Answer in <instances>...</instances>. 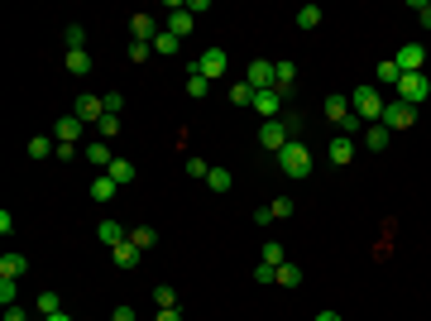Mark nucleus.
Returning <instances> with one entry per match:
<instances>
[{"label": "nucleus", "mask_w": 431, "mask_h": 321, "mask_svg": "<svg viewBox=\"0 0 431 321\" xmlns=\"http://www.w3.org/2000/svg\"><path fill=\"white\" fill-rule=\"evenodd\" d=\"M25 273H29L25 254H5V259H0V278H25Z\"/></svg>", "instance_id": "19"}, {"label": "nucleus", "mask_w": 431, "mask_h": 321, "mask_svg": "<svg viewBox=\"0 0 431 321\" xmlns=\"http://www.w3.org/2000/svg\"><path fill=\"white\" fill-rule=\"evenodd\" d=\"M317 321H345L340 312H317Z\"/></svg>", "instance_id": "50"}, {"label": "nucleus", "mask_w": 431, "mask_h": 321, "mask_svg": "<svg viewBox=\"0 0 431 321\" xmlns=\"http://www.w3.org/2000/svg\"><path fill=\"white\" fill-rule=\"evenodd\" d=\"M293 81H297V63H288V58H283V63H273V91H278V96H288V91H293Z\"/></svg>", "instance_id": "15"}, {"label": "nucleus", "mask_w": 431, "mask_h": 321, "mask_svg": "<svg viewBox=\"0 0 431 321\" xmlns=\"http://www.w3.org/2000/svg\"><path fill=\"white\" fill-rule=\"evenodd\" d=\"M393 63H398V72H427V48L422 44H403L393 53Z\"/></svg>", "instance_id": "7"}, {"label": "nucleus", "mask_w": 431, "mask_h": 321, "mask_svg": "<svg viewBox=\"0 0 431 321\" xmlns=\"http://www.w3.org/2000/svg\"><path fill=\"white\" fill-rule=\"evenodd\" d=\"M72 115H77L86 130H96V125H101V115H106V106H101V96L81 91V96H77V106H72Z\"/></svg>", "instance_id": "6"}, {"label": "nucleus", "mask_w": 431, "mask_h": 321, "mask_svg": "<svg viewBox=\"0 0 431 321\" xmlns=\"http://www.w3.org/2000/svg\"><path fill=\"white\" fill-rule=\"evenodd\" d=\"M278 168H283L288 178H307V173H312V149L293 139V144H288V149L278 154Z\"/></svg>", "instance_id": "4"}, {"label": "nucleus", "mask_w": 431, "mask_h": 321, "mask_svg": "<svg viewBox=\"0 0 431 321\" xmlns=\"http://www.w3.org/2000/svg\"><path fill=\"white\" fill-rule=\"evenodd\" d=\"M254 283H278V268H269V264H259V268H254Z\"/></svg>", "instance_id": "45"}, {"label": "nucleus", "mask_w": 431, "mask_h": 321, "mask_svg": "<svg viewBox=\"0 0 431 321\" xmlns=\"http://www.w3.org/2000/svg\"><path fill=\"white\" fill-rule=\"evenodd\" d=\"M326 120H331V125L340 130V125L350 120V96H340V91H331V96H326Z\"/></svg>", "instance_id": "12"}, {"label": "nucleus", "mask_w": 431, "mask_h": 321, "mask_svg": "<svg viewBox=\"0 0 431 321\" xmlns=\"http://www.w3.org/2000/svg\"><path fill=\"white\" fill-rule=\"evenodd\" d=\"M350 110L364 120V130H369V125H378V115H383V96H378V86H354Z\"/></svg>", "instance_id": "1"}, {"label": "nucleus", "mask_w": 431, "mask_h": 321, "mask_svg": "<svg viewBox=\"0 0 431 321\" xmlns=\"http://www.w3.org/2000/svg\"><path fill=\"white\" fill-rule=\"evenodd\" d=\"M393 91H398V101H407V106H422V101H431V77L427 72H403V81H398Z\"/></svg>", "instance_id": "2"}, {"label": "nucleus", "mask_w": 431, "mask_h": 321, "mask_svg": "<svg viewBox=\"0 0 431 321\" xmlns=\"http://www.w3.org/2000/svg\"><path fill=\"white\" fill-rule=\"evenodd\" d=\"M259 144H264L269 154H283V149L293 144V130H288V125H278V120H264V125H259Z\"/></svg>", "instance_id": "5"}, {"label": "nucleus", "mask_w": 431, "mask_h": 321, "mask_svg": "<svg viewBox=\"0 0 431 321\" xmlns=\"http://www.w3.org/2000/svg\"><path fill=\"white\" fill-rule=\"evenodd\" d=\"M48 154H58V144L48 134H34V139H29V159H48Z\"/></svg>", "instance_id": "26"}, {"label": "nucleus", "mask_w": 431, "mask_h": 321, "mask_svg": "<svg viewBox=\"0 0 431 321\" xmlns=\"http://www.w3.org/2000/svg\"><path fill=\"white\" fill-rule=\"evenodd\" d=\"M183 48V39L178 34H168V29H159V39H154V53H178Z\"/></svg>", "instance_id": "31"}, {"label": "nucleus", "mask_w": 431, "mask_h": 321, "mask_svg": "<svg viewBox=\"0 0 431 321\" xmlns=\"http://www.w3.org/2000/svg\"><path fill=\"white\" fill-rule=\"evenodd\" d=\"M96 240L115 249V244H125V240H130V235H125V225H120V221H101V225H96Z\"/></svg>", "instance_id": "18"}, {"label": "nucleus", "mask_w": 431, "mask_h": 321, "mask_svg": "<svg viewBox=\"0 0 431 321\" xmlns=\"http://www.w3.org/2000/svg\"><path fill=\"white\" fill-rule=\"evenodd\" d=\"M412 10H417V25L431 29V0H412Z\"/></svg>", "instance_id": "44"}, {"label": "nucleus", "mask_w": 431, "mask_h": 321, "mask_svg": "<svg viewBox=\"0 0 431 321\" xmlns=\"http://www.w3.org/2000/svg\"><path fill=\"white\" fill-rule=\"evenodd\" d=\"M110 259H115L120 268H135V264H139V249L125 240V244H115V249H110Z\"/></svg>", "instance_id": "25"}, {"label": "nucleus", "mask_w": 431, "mask_h": 321, "mask_svg": "<svg viewBox=\"0 0 431 321\" xmlns=\"http://www.w3.org/2000/svg\"><path fill=\"white\" fill-rule=\"evenodd\" d=\"M163 29H168V34H178V39H187V34H192V10L183 5V0H173V5H168V20H163Z\"/></svg>", "instance_id": "8"}, {"label": "nucleus", "mask_w": 431, "mask_h": 321, "mask_svg": "<svg viewBox=\"0 0 431 321\" xmlns=\"http://www.w3.org/2000/svg\"><path fill=\"white\" fill-rule=\"evenodd\" d=\"M378 125L383 130H412L417 125V106H407V101H383V115H378Z\"/></svg>", "instance_id": "3"}, {"label": "nucleus", "mask_w": 431, "mask_h": 321, "mask_svg": "<svg viewBox=\"0 0 431 321\" xmlns=\"http://www.w3.org/2000/svg\"><path fill=\"white\" fill-rule=\"evenodd\" d=\"M154 321H183V312H178V307H168V312H159Z\"/></svg>", "instance_id": "48"}, {"label": "nucleus", "mask_w": 431, "mask_h": 321, "mask_svg": "<svg viewBox=\"0 0 431 321\" xmlns=\"http://www.w3.org/2000/svg\"><path fill=\"white\" fill-rule=\"evenodd\" d=\"M15 293H20V283H15V278H0V302H5V307H15Z\"/></svg>", "instance_id": "43"}, {"label": "nucleus", "mask_w": 431, "mask_h": 321, "mask_svg": "<svg viewBox=\"0 0 431 321\" xmlns=\"http://www.w3.org/2000/svg\"><path fill=\"white\" fill-rule=\"evenodd\" d=\"M254 96H259V91H254L249 81H230V106L235 110H254Z\"/></svg>", "instance_id": "17"}, {"label": "nucleus", "mask_w": 431, "mask_h": 321, "mask_svg": "<svg viewBox=\"0 0 431 321\" xmlns=\"http://www.w3.org/2000/svg\"><path fill=\"white\" fill-rule=\"evenodd\" d=\"M206 173H211V163H206V159H187V178L206 183Z\"/></svg>", "instance_id": "40"}, {"label": "nucleus", "mask_w": 431, "mask_h": 321, "mask_svg": "<svg viewBox=\"0 0 431 321\" xmlns=\"http://www.w3.org/2000/svg\"><path fill=\"white\" fill-rule=\"evenodd\" d=\"M96 134H101V139H115V134H120V115H101Z\"/></svg>", "instance_id": "38"}, {"label": "nucleus", "mask_w": 431, "mask_h": 321, "mask_svg": "<svg viewBox=\"0 0 431 321\" xmlns=\"http://www.w3.org/2000/svg\"><path fill=\"white\" fill-rule=\"evenodd\" d=\"M364 144H369L374 154H383V149H388V130H383V125H369V130H364Z\"/></svg>", "instance_id": "30"}, {"label": "nucleus", "mask_w": 431, "mask_h": 321, "mask_svg": "<svg viewBox=\"0 0 431 321\" xmlns=\"http://www.w3.org/2000/svg\"><path fill=\"white\" fill-rule=\"evenodd\" d=\"M154 302H159V312H168V307H178V293H173L168 283H159V288H154Z\"/></svg>", "instance_id": "37"}, {"label": "nucleus", "mask_w": 431, "mask_h": 321, "mask_svg": "<svg viewBox=\"0 0 431 321\" xmlns=\"http://www.w3.org/2000/svg\"><path fill=\"white\" fill-rule=\"evenodd\" d=\"M39 312H44V317H53V312H62V297H58L53 288H44V293H39Z\"/></svg>", "instance_id": "32"}, {"label": "nucleus", "mask_w": 431, "mask_h": 321, "mask_svg": "<svg viewBox=\"0 0 431 321\" xmlns=\"http://www.w3.org/2000/svg\"><path fill=\"white\" fill-rule=\"evenodd\" d=\"M269 211H273V221H288V216L297 211V202L293 197H278V202H269Z\"/></svg>", "instance_id": "36"}, {"label": "nucleus", "mask_w": 431, "mask_h": 321, "mask_svg": "<svg viewBox=\"0 0 431 321\" xmlns=\"http://www.w3.org/2000/svg\"><path fill=\"white\" fill-rule=\"evenodd\" d=\"M67 72H72V77H86V72H91V53H86V48H67Z\"/></svg>", "instance_id": "21"}, {"label": "nucleus", "mask_w": 431, "mask_h": 321, "mask_svg": "<svg viewBox=\"0 0 431 321\" xmlns=\"http://www.w3.org/2000/svg\"><path fill=\"white\" fill-rule=\"evenodd\" d=\"M326 159L336 163V168H350V163H354V139H350V134H336V139L326 144Z\"/></svg>", "instance_id": "9"}, {"label": "nucleus", "mask_w": 431, "mask_h": 321, "mask_svg": "<svg viewBox=\"0 0 431 321\" xmlns=\"http://www.w3.org/2000/svg\"><path fill=\"white\" fill-rule=\"evenodd\" d=\"M44 321H72V317H67V312H53V317H44Z\"/></svg>", "instance_id": "51"}, {"label": "nucleus", "mask_w": 431, "mask_h": 321, "mask_svg": "<svg viewBox=\"0 0 431 321\" xmlns=\"http://www.w3.org/2000/svg\"><path fill=\"white\" fill-rule=\"evenodd\" d=\"M149 58H154V44H135L130 39V63H149Z\"/></svg>", "instance_id": "41"}, {"label": "nucleus", "mask_w": 431, "mask_h": 321, "mask_svg": "<svg viewBox=\"0 0 431 321\" xmlns=\"http://www.w3.org/2000/svg\"><path fill=\"white\" fill-rule=\"evenodd\" d=\"M321 25V10H317V5H302V10H297V29H317Z\"/></svg>", "instance_id": "33"}, {"label": "nucleus", "mask_w": 431, "mask_h": 321, "mask_svg": "<svg viewBox=\"0 0 431 321\" xmlns=\"http://www.w3.org/2000/svg\"><path fill=\"white\" fill-rule=\"evenodd\" d=\"M115 192H120V188L110 183L106 173H101V178H91V202H101V207H106V202H110V197H115Z\"/></svg>", "instance_id": "24"}, {"label": "nucleus", "mask_w": 431, "mask_h": 321, "mask_svg": "<svg viewBox=\"0 0 431 321\" xmlns=\"http://www.w3.org/2000/svg\"><path fill=\"white\" fill-rule=\"evenodd\" d=\"M264 264H269V268H283V264H288V249H283L278 240H269V244H264Z\"/></svg>", "instance_id": "29"}, {"label": "nucleus", "mask_w": 431, "mask_h": 321, "mask_svg": "<svg viewBox=\"0 0 431 321\" xmlns=\"http://www.w3.org/2000/svg\"><path fill=\"white\" fill-rule=\"evenodd\" d=\"M5 321H29V317L20 312V307H5Z\"/></svg>", "instance_id": "49"}, {"label": "nucleus", "mask_w": 431, "mask_h": 321, "mask_svg": "<svg viewBox=\"0 0 431 321\" xmlns=\"http://www.w3.org/2000/svg\"><path fill=\"white\" fill-rule=\"evenodd\" d=\"M354 130H364V120H359V115H354V110H350V120L340 125V134H354Z\"/></svg>", "instance_id": "47"}, {"label": "nucleus", "mask_w": 431, "mask_h": 321, "mask_svg": "<svg viewBox=\"0 0 431 321\" xmlns=\"http://www.w3.org/2000/svg\"><path fill=\"white\" fill-rule=\"evenodd\" d=\"M86 163H91V168H110V149H106V139H91V144H86Z\"/></svg>", "instance_id": "20"}, {"label": "nucleus", "mask_w": 431, "mask_h": 321, "mask_svg": "<svg viewBox=\"0 0 431 321\" xmlns=\"http://www.w3.org/2000/svg\"><path fill=\"white\" fill-rule=\"evenodd\" d=\"M278 101H283L278 91H259V96H254V110H259L264 120H278Z\"/></svg>", "instance_id": "22"}, {"label": "nucleus", "mask_w": 431, "mask_h": 321, "mask_svg": "<svg viewBox=\"0 0 431 321\" xmlns=\"http://www.w3.org/2000/svg\"><path fill=\"white\" fill-rule=\"evenodd\" d=\"M197 72H201V77H206V81L225 77V53H220V48H206V53L197 58Z\"/></svg>", "instance_id": "11"}, {"label": "nucleus", "mask_w": 431, "mask_h": 321, "mask_svg": "<svg viewBox=\"0 0 431 321\" xmlns=\"http://www.w3.org/2000/svg\"><path fill=\"white\" fill-rule=\"evenodd\" d=\"M244 81H249L254 91H273V63H269V58L249 63V72H244Z\"/></svg>", "instance_id": "10"}, {"label": "nucleus", "mask_w": 431, "mask_h": 321, "mask_svg": "<svg viewBox=\"0 0 431 321\" xmlns=\"http://www.w3.org/2000/svg\"><path fill=\"white\" fill-rule=\"evenodd\" d=\"M135 173H139V168H135L130 159H115V163L106 168V178L115 183V188H130V183H135Z\"/></svg>", "instance_id": "16"}, {"label": "nucleus", "mask_w": 431, "mask_h": 321, "mask_svg": "<svg viewBox=\"0 0 431 321\" xmlns=\"http://www.w3.org/2000/svg\"><path fill=\"white\" fill-rule=\"evenodd\" d=\"M110 321H139V317H135V307H125V302H120V307L110 312Z\"/></svg>", "instance_id": "46"}, {"label": "nucleus", "mask_w": 431, "mask_h": 321, "mask_svg": "<svg viewBox=\"0 0 431 321\" xmlns=\"http://www.w3.org/2000/svg\"><path fill=\"white\" fill-rule=\"evenodd\" d=\"M297 283H302V268H297V264L278 268V288H297Z\"/></svg>", "instance_id": "35"}, {"label": "nucleus", "mask_w": 431, "mask_h": 321, "mask_svg": "<svg viewBox=\"0 0 431 321\" xmlns=\"http://www.w3.org/2000/svg\"><path fill=\"white\" fill-rule=\"evenodd\" d=\"M81 134H86V125H81L77 115H62V120L53 125V139H58V144H77Z\"/></svg>", "instance_id": "14"}, {"label": "nucleus", "mask_w": 431, "mask_h": 321, "mask_svg": "<svg viewBox=\"0 0 431 321\" xmlns=\"http://www.w3.org/2000/svg\"><path fill=\"white\" fill-rule=\"evenodd\" d=\"M206 91H211V81L201 77V72H197V63H192V67H187V96H197V101H201Z\"/></svg>", "instance_id": "27"}, {"label": "nucleus", "mask_w": 431, "mask_h": 321, "mask_svg": "<svg viewBox=\"0 0 431 321\" xmlns=\"http://www.w3.org/2000/svg\"><path fill=\"white\" fill-rule=\"evenodd\" d=\"M130 244L144 254V249H154V244H159V230H154V225H139V230H130Z\"/></svg>", "instance_id": "23"}, {"label": "nucleus", "mask_w": 431, "mask_h": 321, "mask_svg": "<svg viewBox=\"0 0 431 321\" xmlns=\"http://www.w3.org/2000/svg\"><path fill=\"white\" fill-rule=\"evenodd\" d=\"M206 188H211V192H230V188H235V178H230L225 168H211V173H206Z\"/></svg>", "instance_id": "28"}, {"label": "nucleus", "mask_w": 431, "mask_h": 321, "mask_svg": "<svg viewBox=\"0 0 431 321\" xmlns=\"http://www.w3.org/2000/svg\"><path fill=\"white\" fill-rule=\"evenodd\" d=\"M62 39H67V48H86V29H81V25H67Z\"/></svg>", "instance_id": "39"}, {"label": "nucleus", "mask_w": 431, "mask_h": 321, "mask_svg": "<svg viewBox=\"0 0 431 321\" xmlns=\"http://www.w3.org/2000/svg\"><path fill=\"white\" fill-rule=\"evenodd\" d=\"M378 81H383V86H398V81H403V72H398V63H393V58H388V63H378Z\"/></svg>", "instance_id": "34"}, {"label": "nucleus", "mask_w": 431, "mask_h": 321, "mask_svg": "<svg viewBox=\"0 0 431 321\" xmlns=\"http://www.w3.org/2000/svg\"><path fill=\"white\" fill-rule=\"evenodd\" d=\"M101 106H106V115H120V110H125V96H120V91H106Z\"/></svg>", "instance_id": "42"}, {"label": "nucleus", "mask_w": 431, "mask_h": 321, "mask_svg": "<svg viewBox=\"0 0 431 321\" xmlns=\"http://www.w3.org/2000/svg\"><path fill=\"white\" fill-rule=\"evenodd\" d=\"M159 29L163 25H154V15H130V34H135V44H154Z\"/></svg>", "instance_id": "13"}]
</instances>
